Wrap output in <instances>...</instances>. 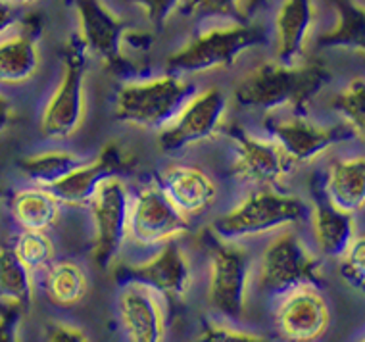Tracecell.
Masks as SVG:
<instances>
[{
	"instance_id": "277c9868",
	"label": "cell",
	"mask_w": 365,
	"mask_h": 342,
	"mask_svg": "<svg viewBox=\"0 0 365 342\" xmlns=\"http://www.w3.org/2000/svg\"><path fill=\"white\" fill-rule=\"evenodd\" d=\"M306 216L308 206L298 197L259 190L229 214L217 217L212 229L220 239L237 241L245 237L281 231L294 223H302Z\"/></svg>"
},
{
	"instance_id": "4dcf8cb0",
	"label": "cell",
	"mask_w": 365,
	"mask_h": 342,
	"mask_svg": "<svg viewBox=\"0 0 365 342\" xmlns=\"http://www.w3.org/2000/svg\"><path fill=\"white\" fill-rule=\"evenodd\" d=\"M340 260V275L352 286L354 291H364L365 283V239L354 237L350 247L342 252Z\"/></svg>"
},
{
	"instance_id": "836d02e7",
	"label": "cell",
	"mask_w": 365,
	"mask_h": 342,
	"mask_svg": "<svg viewBox=\"0 0 365 342\" xmlns=\"http://www.w3.org/2000/svg\"><path fill=\"white\" fill-rule=\"evenodd\" d=\"M26 310L19 306L0 302V342L19 341V325Z\"/></svg>"
},
{
	"instance_id": "ffe728a7",
	"label": "cell",
	"mask_w": 365,
	"mask_h": 342,
	"mask_svg": "<svg viewBox=\"0 0 365 342\" xmlns=\"http://www.w3.org/2000/svg\"><path fill=\"white\" fill-rule=\"evenodd\" d=\"M314 26V0H284L275 18L279 63L283 66L302 63Z\"/></svg>"
},
{
	"instance_id": "7c38bea8",
	"label": "cell",
	"mask_w": 365,
	"mask_h": 342,
	"mask_svg": "<svg viewBox=\"0 0 365 342\" xmlns=\"http://www.w3.org/2000/svg\"><path fill=\"white\" fill-rule=\"evenodd\" d=\"M133 167H135V162L131 154L118 142H110L102 148L101 156L95 162L81 164L71 171L70 175L51 185L46 190L58 202L66 206H88L98 187L106 179L129 173Z\"/></svg>"
},
{
	"instance_id": "83f0119b",
	"label": "cell",
	"mask_w": 365,
	"mask_h": 342,
	"mask_svg": "<svg viewBox=\"0 0 365 342\" xmlns=\"http://www.w3.org/2000/svg\"><path fill=\"white\" fill-rule=\"evenodd\" d=\"M344 120L356 137L364 139L365 131V79L364 76L354 77L344 89L333 98L331 104Z\"/></svg>"
},
{
	"instance_id": "e575fe53",
	"label": "cell",
	"mask_w": 365,
	"mask_h": 342,
	"mask_svg": "<svg viewBox=\"0 0 365 342\" xmlns=\"http://www.w3.org/2000/svg\"><path fill=\"white\" fill-rule=\"evenodd\" d=\"M44 338L52 342H87L88 336L83 329H77L73 325L60 323H48L44 327Z\"/></svg>"
},
{
	"instance_id": "9a60e30c",
	"label": "cell",
	"mask_w": 365,
	"mask_h": 342,
	"mask_svg": "<svg viewBox=\"0 0 365 342\" xmlns=\"http://www.w3.org/2000/svg\"><path fill=\"white\" fill-rule=\"evenodd\" d=\"M331 323V311L317 286H298L284 294L277 310L279 331L296 342L322 338Z\"/></svg>"
},
{
	"instance_id": "484cf974",
	"label": "cell",
	"mask_w": 365,
	"mask_h": 342,
	"mask_svg": "<svg viewBox=\"0 0 365 342\" xmlns=\"http://www.w3.org/2000/svg\"><path fill=\"white\" fill-rule=\"evenodd\" d=\"M44 289L51 302L62 308H71L79 304L87 294V277L76 261H56L48 266Z\"/></svg>"
},
{
	"instance_id": "7402d4cb",
	"label": "cell",
	"mask_w": 365,
	"mask_h": 342,
	"mask_svg": "<svg viewBox=\"0 0 365 342\" xmlns=\"http://www.w3.org/2000/svg\"><path fill=\"white\" fill-rule=\"evenodd\" d=\"M312 223L317 247L327 258H340L354 241L352 214L333 206L325 195L315 198Z\"/></svg>"
},
{
	"instance_id": "44dd1931",
	"label": "cell",
	"mask_w": 365,
	"mask_h": 342,
	"mask_svg": "<svg viewBox=\"0 0 365 342\" xmlns=\"http://www.w3.org/2000/svg\"><path fill=\"white\" fill-rule=\"evenodd\" d=\"M325 197L342 212L356 214L365 206V160H336L329 167Z\"/></svg>"
},
{
	"instance_id": "d6a6232c",
	"label": "cell",
	"mask_w": 365,
	"mask_h": 342,
	"mask_svg": "<svg viewBox=\"0 0 365 342\" xmlns=\"http://www.w3.org/2000/svg\"><path fill=\"white\" fill-rule=\"evenodd\" d=\"M198 341L202 342H264L262 336L256 333H246V331L233 329L227 325L210 323L200 331Z\"/></svg>"
},
{
	"instance_id": "f35d334b",
	"label": "cell",
	"mask_w": 365,
	"mask_h": 342,
	"mask_svg": "<svg viewBox=\"0 0 365 342\" xmlns=\"http://www.w3.org/2000/svg\"><path fill=\"white\" fill-rule=\"evenodd\" d=\"M10 4H19V6H31V4H37L38 0H6Z\"/></svg>"
},
{
	"instance_id": "f1b7e54d",
	"label": "cell",
	"mask_w": 365,
	"mask_h": 342,
	"mask_svg": "<svg viewBox=\"0 0 365 342\" xmlns=\"http://www.w3.org/2000/svg\"><path fill=\"white\" fill-rule=\"evenodd\" d=\"M14 252L31 271L48 267L54 260V247L44 231H26L12 244Z\"/></svg>"
},
{
	"instance_id": "3957f363",
	"label": "cell",
	"mask_w": 365,
	"mask_h": 342,
	"mask_svg": "<svg viewBox=\"0 0 365 342\" xmlns=\"http://www.w3.org/2000/svg\"><path fill=\"white\" fill-rule=\"evenodd\" d=\"M195 95V85L173 73L131 83L118 93L115 120L145 129H164Z\"/></svg>"
},
{
	"instance_id": "d4e9b609",
	"label": "cell",
	"mask_w": 365,
	"mask_h": 342,
	"mask_svg": "<svg viewBox=\"0 0 365 342\" xmlns=\"http://www.w3.org/2000/svg\"><path fill=\"white\" fill-rule=\"evenodd\" d=\"M14 219L26 231H46L60 214V202L43 187L16 192L10 204Z\"/></svg>"
},
{
	"instance_id": "e0dca14e",
	"label": "cell",
	"mask_w": 365,
	"mask_h": 342,
	"mask_svg": "<svg viewBox=\"0 0 365 342\" xmlns=\"http://www.w3.org/2000/svg\"><path fill=\"white\" fill-rule=\"evenodd\" d=\"M43 24L37 16H29L21 26L0 37V85L16 87L31 79L38 70L41 52L38 38Z\"/></svg>"
},
{
	"instance_id": "ba28073f",
	"label": "cell",
	"mask_w": 365,
	"mask_h": 342,
	"mask_svg": "<svg viewBox=\"0 0 365 342\" xmlns=\"http://www.w3.org/2000/svg\"><path fill=\"white\" fill-rule=\"evenodd\" d=\"M88 206L95 223L93 260L108 269L127 241L131 195L120 177H110L98 187Z\"/></svg>"
},
{
	"instance_id": "8992f818",
	"label": "cell",
	"mask_w": 365,
	"mask_h": 342,
	"mask_svg": "<svg viewBox=\"0 0 365 342\" xmlns=\"http://www.w3.org/2000/svg\"><path fill=\"white\" fill-rule=\"evenodd\" d=\"M319 261L308 252L292 231L279 233L265 248L259 264V289L269 294H287L298 286H317Z\"/></svg>"
},
{
	"instance_id": "4fadbf2b",
	"label": "cell",
	"mask_w": 365,
	"mask_h": 342,
	"mask_svg": "<svg viewBox=\"0 0 365 342\" xmlns=\"http://www.w3.org/2000/svg\"><path fill=\"white\" fill-rule=\"evenodd\" d=\"M267 127L292 164H309L334 145L356 137L346 123L325 129L314 125L304 118V114H294L289 120L269 123Z\"/></svg>"
},
{
	"instance_id": "ab89813d",
	"label": "cell",
	"mask_w": 365,
	"mask_h": 342,
	"mask_svg": "<svg viewBox=\"0 0 365 342\" xmlns=\"http://www.w3.org/2000/svg\"><path fill=\"white\" fill-rule=\"evenodd\" d=\"M0 198H2V190H0Z\"/></svg>"
},
{
	"instance_id": "f546056e",
	"label": "cell",
	"mask_w": 365,
	"mask_h": 342,
	"mask_svg": "<svg viewBox=\"0 0 365 342\" xmlns=\"http://www.w3.org/2000/svg\"><path fill=\"white\" fill-rule=\"evenodd\" d=\"M177 12L200 18H225L231 21H250L245 0H181Z\"/></svg>"
},
{
	"instance_id": "cb8c5ba5",
	"label": "cell",
	"mask_w": 365,
	"mask_h": 342,
	"mask_svg": "<svg viewBox=\"0 0 365 342\" xmlns=\"http://www.w3.org/2000/svg\"><path fill=\"white\" fill-rule=\"evenodd\" d=\"M35 296L31 269L19 260L12 244L0 247V302L29 310Z\"/></svg>"
},
{
	"instance_id": "7a4b0ae2",
	"label": "cell",
	"mask_w": 365,
	"mask_h": 342,
	"mask_svg": "<svg viewBox=\"0 0 365 342\" xmlns=\"http://www.w3.org/2000/svg\"><path fill=\"white\" fill-rule=\"evenodd\" d=\"M267 43L264 26L250 21H233L227 27H214L202 33L168 58L165 70L179 73H210L227 70L252 48Z\"/></svg>"
},
{
	"instance_id": "5b68a950",
	"label": "cell",
	"mask_w": 365,
	"mask_h": 342,
	"mask_svg": "<svg viewBox=\"0 0 365 342\" xmlns=\"http://www.w3.org/2000/svg\"><path fill=\"white\" fill-rule=\"evenodd\" d=\"M87 46L79 35L71 38L66 51L62 77L56 93L46 104L41 118V135L51 140H68L85 121V76H87Z\"/></svg>"
},
{
	"instance_id": "2e32d148",
	"label": "cell",
	"mask_w": 365,
	"mask_h": 342,
	"mask_svg": "<svg viewBox=\"0 0 365 342\" xmlns=\"http://www.w3.org/2000/svg\"><path fill=\"white\" fill-rule=\"evenodd\" d=\"M231 137L237 148L233 175L242 183L273 185L283 179L292 167V162L277 142L250 137L240 129H233Z\"/></svg>"
},
{
	"instance_id": "5bb4252c",
	"label": "cell",
	"mask_w": 365,
	"mask_h": 342,
	"mask_svg": "<svg viewBox=\"0 0 365 342\" xmlns=\"http://www.w3.org/2000/svg\"><path fill=\"white\" fill-rule=\"evenodd\" d=\"M118 281L125 283H139L150 286L152 291L160 292L162 296L185 298L192 285V269L189 258L181 248L171 242H165L162 252L156 254L152 260L140 266H129L120 269Z\"/></svg>"
},
{
	"instance_id": "30bf717a",
	"label": "cell",
	"mask_w": 365,
	"mask_h": 342,
	"mask_svg": "<svg viewBox=\"0 0 365 342\" xmlns=\"http://www.w3.org/2000/svg\"><path fill=\"white\" fill-rule=\"evenodd\" d=\"M189 231V217L165 197L160 187L143 189L131 200L127 239L140 247L165 244Z\"/></svg>"
},
{
	"instance_id": "8fae6325",
	"label": "cell",
	"mask_w": 365,
	"mask_h": 342,
	"mask_svg": "<svg viewBox=\"0 0 365 342\" xmlns=\"http://www.w3.org/2000/svg\"><path fill=\"white\" fill-rule=\"evenodd\" d=\"M250 256L245 248L220 244L210 258L208 298L221 316L239 321L242 319L250 289Z\"/></svg>"
},
{
	"instance_id": "52a82bcc",
	"label": "cell",
	"mask_w": 365,
	"mask_h": 342,
	"mask_svg": "<svg viewBox=\"0 0 365 342\" xmlns=\"http://www.w3.org/2000/svg\"><path fill=\"white\" fill-rule=\"evenodd\" d=\"M227 114V98L217 87L196 93L175 120L158 135V146L164 154H179L190 146L214 139L223 127Z\"/></svg>"
},
{
	"instance_id": "6da1fadb",
	"label": "cell",
	"mask_w": 365,
	"mask_h": 342,
	"mask_svg": "<svg viewBox=\"0 0 365 342\" xmlns=\"http://www.w3.org/2000/svg\"><path fill=\"white\" fill-rule=\"evenodd\" d=\"M331 83V70L308 62L283 66L267 62L245 76L235 87V102L246 110H290L306 114L308 104Z\"/></svg>"
},
{
	"instance_id": "ac0fdd59",
	"label": "cell",
	"mask_w": 365,
	"mask_h": 342,
	"mask_svg": "<svg viewBox=\"0 0 365 342\" xmlns=\"http://www.w3.org/2000/svg\"><path fill=\"white\" fill-rule=\"evenodd\" d=\"M120 319L133 342H160L165 336L162 294L150 286L125 283L118 298Z\"/></svg>"
},
{
	"instance_id": "1f68e13d",
	"label": "cell",
	"mask_w": 365,
	"mask_h": 342,
	"mask_svg": "<svg viewBox=\"0 0 365 342\" xmlns=\"http://www.w3.org/2000/svg\"><path fill=\"white\" fill-rule=\"evenodd\" d=\"M125 2L139 6L146 19L156 27H164L181 4V0H125Z\"/></svg>"
},
{
	"instance_id": "d6986e66",
	"label": "cell",
	"mask_w": 365,
	"mask_h": 342,
	"mask_svg": "<svg viewBox=\"0 0 365 342\" xmlns=\"http://www.w3.org/2000/svg\"><path fill=\"white\" fill-rule=\"evenodd\" d=\"M160 189L185 216H200L215 202L217 187L206 171L195 165H170L158 177Z\"/></svg>"
},
{
	"instance_id": "603a6c76",
	"label": "cell",
	"mask_w": 365,
	"mask_h": 342,
	"mask_svg": "<svg viewBox=\"0 0 365 342\" xmlns=\"http://www.w3.org/2000/svg\"><path fill=\"white\" fill-rule=\"evenodd\" d=\"M336 12V26L333 31L319 37L317 45L322 48H346L364 52L365 14L358 0H331Z\"/></svg>"
},
{
	"instance_id": "9c48e42d",
	"label": "cell",
	"mask_w": 365,
	"mask_h": 342,
	"mask_svg": "<svg viewBox=\"0 0 365 342\" xmlns=\"http://www.w3.org/2000/svg\"><path fill=\"white\" fill-rule=\"evenodd\" d=\"M76 10L79 19V37L88 52L102 60L113 73H125L131 70V62L125 54L127 27L102 0H66Z\"/></svg>"
},
{
	"instance_id": "4316f807",
	"label": "cell",
	"mask_w": 365,
	"mask_h": 342,
	"mask_svg": "<svg viewBox=\"0 0 365 342\" xmlns=\"http://www.w3.org/2000/svg\"><path fill=\"white\" fill-rule=\"evenodd\" d=\"M83 158L77 154L68 152V150H52V152H43L37 156H29L19 162V171L24 177L29 179L37 187L48 189L51 185L58 183L60 179L70 175L71 171L79 167Z\"/></svg>"
},
{
	"instance_id": "8d00e7d4",
	"label": "cell",
	"mask_w": 365,
	"mask_h": 342,
	"mask_svg": "<svg viewBox=\"0 0 365 342\" xmlns=\"http://www.w3.org/2000/svg\"><path fill=\"white\" fill-rule=\"evenodd\" d=\"M14 120V110L10 106V102L4 98V96L0 95V133L2 131H6L8 125L12 123Z\"/></svg>"
},
{
	"instance_id": "d590c367",
	"label": "cell",
	"mask_w": 365,
	"mask_h": 342,
	"mask_svg": "<svg viewBox=\"0 0 365 342\" xmlns=\"http://www.w3.org/2000/svg\"><path fill=\"white\" fill-rule=\"evenodd\" d=\"M16 26V12H14V4L0 0V37L8 33Z\"/></svg>"
},
{
	"instance_id": "74e56055",
	"label": "cell",
	"mask_w": 365,
	"mask_h": 342,
	"mask_svg": "<svg viewBox=\"0 0 365 342\" xmlns=\"http://www.w3.org/2000/svg\"><path fill=\"white\" fill-rule=\"evenodd\" d=\"M265 2H267V0H246V4H245L246 16L250 18L252 14H256L258 10H262V8L265 6Z\"/></svg>"
}]
</instances>
